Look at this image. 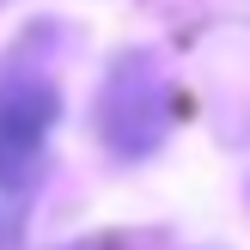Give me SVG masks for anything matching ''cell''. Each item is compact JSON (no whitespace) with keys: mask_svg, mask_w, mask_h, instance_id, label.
<instances>
[{"mask_svg":"<svg viewBox=\"0 0 250 250\" xmlns=\"http://www.w3.org/2000/svg\"><path fill=\"white\" fill-rule=\"evenodd\" d=\"M55 116H61V92L43 73H19L0 85V195H19L37 183Z\"/></svg>","mask_w":250,"mask_h":250,"instance_id":"2","label":"cell"},{"mask_svg":"<svg viewBox=\"0 0 250 250\" xmlns=\"http://www.w3.org/2000/svg\"><path fill=\"white\" fill-rule=\"evenodd\" d=\"M98 134L116 159H153L171 134V80L146 49L110 61L98 92Z\"/></svg>","mask_w":250,"mask_h":250,"instance_id":"1","label":"cell"}]
</instances>
